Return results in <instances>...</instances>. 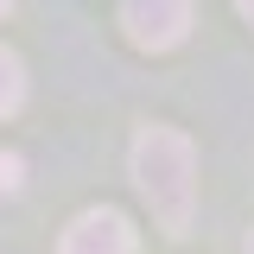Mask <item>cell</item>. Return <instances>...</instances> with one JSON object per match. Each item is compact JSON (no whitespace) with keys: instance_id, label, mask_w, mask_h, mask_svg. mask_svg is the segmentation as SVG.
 Here are the masks:
<instances>
[{"instance_id":"6da1fadb","label":"cell","mask_w":254,"mask_h":254,"mask_svg":"<svg viewBox=\"0 0 254 254\" xmlns=\"http://www.w3.org/2000/svg\"><path fill=\"white\" fill-rule=\"evenodd\" d=\"M133 185L153 203L165 235H185L190 210H197V146L178 127H140V140H133Z\"/></svg>"},{"instance_id":"7a4b0ae2","label":"cell","mask_w":254,"mask_h":254,"mask_svg":"<svg viewBox=\"0 0 254 254\" xmlns=\"http://www.w3.org/2000/svg\"><path fill=\"white\" fill-rule=\"evenodd\" d=\"M121 26L140 51H172L190 32V0H121Z\"/></svg>"},{"instance_id":"3957f363","label":"cell","mask_w":254,"mask_h":254,"mask_svg":"<svg viewBox=\"0 0 254 254\" xmlns=\"http://www.w3.org/2000/svg\"><path fill=\"white\" fill-rule=\"evenodd\" d=\"M58 254H133V222L121 210H83L64 229Z\"/></svg>"},{"instance_id":"277c9868","label":"cell","mask_w":254,"mask_h":254,"mask_svg":"<svg viewBox=\"0 0 254 254\" xmlns=\"http://www.w3.org/2000/svg\"><path fill=\"white\" fill-rule=\"evenodd\" d=\"M26 108V64L0 45V115H19Z\"/></svg>"},{"instance_id":"5b68a950","label":"cell","mask_w":254,"mask_h":254,"mask_svg":"<svg viewBox=\"0 0 254 254\" xmlns=\"http://www.w3.org/2000/svg\"><path fill=\"white\" fill-rule=\"evenodd\" d=\"M19 172H26L19 153H0V190H19Z\"/></svg>"},{"instance_id":"8992f818","label":"cell","mask_w":254,"mask_h":254,"mask_svg":"<svg viewBox=\"0 0 254 254\" xmlns=\"http://www.w3.org/2000/svg\"><path fill=\"white\" fill-rule=\"evenodd\" d=\"M235 6H242V19H248V26H254V0H235Z\"/></svg>"},{"instance_id":"52a82bcc","label":"cell","mask_w":254,"mask_h":254,"mask_svg":"<svg viewBox=\"0 0 254 254\" xmlns=\"http://www.w3.org/2000/svg\"><path fill=\"white\" fill-rule=\"evenodd\" d=\"M0 13H13V0H0Z\"/></svg>"},{"instance_id":"ba28073f","label":"cell","mask_w":254,"mask_h":254,"mask_svg":"<svg viewBox=\"0 0 254 254\" xmlns=\"http://www.w3.org/2000/svg\"><path fill=\"white\" fill-rule=\"evenodd\" d=\"M242 254H254V235H248V248H242Z\"/></svg>"}]
</instances>
